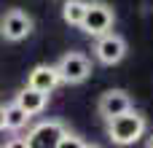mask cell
<instances>
[{"label":"cell","instance_id":"52a82bcc","mask_svg":"<svg viewBox=\"0 0 153 148\" xmlns=\"http://www.w3.org/2000/svg\"><path fill=\"white\" fill-rule=\"evenodd\" d=\"M97 108H100V116L113 119V116L129 111V108H132V100H129V94H126L124 89H110V92H105V94L100 97V105H97Z\"/></svg>","mask_w":153,"mask_h":148},{"label":"cell","instance_id":"7a4b0ae2","mask_svg":"<svg viewBox=\"0 0 153 148\" xmlns=\"http://www.w3.org/2000/svg\"><path fill=\"white\" fill-rule=\"evenodd\" d=\"M56 73H59V84H81L91 75V62L78 54V51H70L59 59V65H54Z\"/></svg>","mask_w":153,"mask_h":148},{"label":"cell","instance_id":"8992f818","mask_svg":"<svg viewBox=\"0 0 153 148\" xmlns=\"http://www.w3.org/2000/svg\"><path fill=\"white\" fill-rule=\"evenodd\" d=\"M62 135H65V127H62L59 121H43V124H38V127L27 135L24 143L32 146V148H56Z\"/></svg>","mask_w":153,"mask_h":148},{"label":"cell","instance_id":"277c9868","mask_svg":"<svg viewBox=\"0 0 153 148\" xmlns=\"http://www.w3.org/2000/svg\"><path fill=\"white\" fill-rule=\"evenodd\" d=\"M94 54H97V59H100L102 65H118V62L124 59V54H126V43H124L121 35H116V32L108 30V32L97 35Z\"/></svg>","mask_w":153,"mask_h":148},{"label":"cell","instance_id":"6da1fadb","mask_svg":"<svg viewBox=\"0 0 153 148\" xmlns=\"http://www.w3.org/2000/svg\"><path fill=\"white\" fill-rule=\"evenodd\" d=\"M145 135V116H140L137 111H124L113 119H108V138L118 146H132Z\"/></svg>","mask_w":153,"mask_h":148},{"label":"cell","instance_id":"7c38bea8","mask_svg":"<svg viewBox=\"0 0 153 148\" xmlns=\"http://www.w3.org/2000/svg\"><path fill=\"white\" fill-rule=\"evenodd\" d=\"M67 146H73V148H81L83 143H81V140H78L75 135H70V132L65 129V135L59 138V146H56V148H67Z\"/></svg>","mask_w":153,"mask_h":148},{"label":"cell","instance_id":"30bf717a","mask_svg":"<svg viewBox=\"0 0 153 148\" xmlns=\"http://www.w3.org/2000/svg\"><path fill=\"white\" fill-rule=\"evenodd\" d=\"M27 111L22 108V105H16V102H11V105H5V129H11V132H19L24 124H27Z\"/></svg>","mask_w":153,"mask_h":148},{"label":"cell","instance_id":"3957f363","mask_svg":"<svg viewBox=\"0 0 153 148\" xmlns=\"http://www.w3.org/2000/svg\"><path fill=\"white\" fill-rule=\"evenodd\" d=\"M113 8L105 5V3H86V13H83V22H81V30L89 32V35H102L113 27Z\"/></svg>","mask_w":153,"mask_h":148},{"label":"cell","instance_id":"ba28073f","mask_svg":"<svg viewBox=\"0 0 153 148\" xmlns=\"http://www.w3.org/2000/svg\"><path fill=\"white\" fill-rule=\"evenodd\" d=\"M27 86L40 89V92L51 94V92L59 86V73H56V67H54V65H38V67H32Z\"/></svg>","mask_w":153,"mask_h":148},{"label":"cell","instance_id":"9c48e42d","mask_svg":"<svg viewBox=\"0 0 153 148\" xmlns=\"http://www.w3.org/2000/svg\"><path fill=\"white\" fill-rule=\"evenodd\" d=\"M46 102H48V94L40 92V89H32V86H24V89L16 94V105H22V108L27 111V116L40 113V111L46 108Z\"/></svg>","mask_w":153,"mask_h":148},{"label":"cell","instance_id":"4fadbf2b","mask_svg":"<svg viewBox=\"0 0 153 148\" xmlns=\"http://www.w3.org/2000/svg\"><path fill=\"white\" fill-rule=\"evenodd\" d=\"M0 129H5V108H0Z\"/></svg>","mask_w":153,"mask_h":148},{"label":"cell","instance_id":"8fae6325","mask_svg":"<svg viewBox=\"0 0 153 148\" xmlns=\"http://www.w3.org/2000/svg\"><path fill=\"white\" fill-rule=\"evenodd\" d=\"M83 13H86V3H83V0H67V3H65V8H62L65 22H67V24H73V27H81Z\"/></svg>","mask_w":153,"mask_h":148},{"label":"cell","instance_id":"5b68a950","mask_svg":"<svg viewBox=\"0 0 153 148\" xmlns=\"http://www.w3.org/2000/svg\"><path fill=\"white\" fill-rule=\"evenodd\" d=\"M0 32L5 40H22L32 32V19L24 13V11H8L3 19H0Z\"/></svg>","mask_w":153,"mask_h":148}]
</instances>
